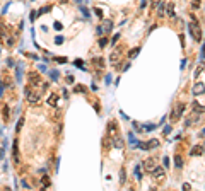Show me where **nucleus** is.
I'll return each instance as SVG.
<instances>
[{"label":"nucleus","mask_w":205,"mask_h":191,"mask_svg":"<svg viewBox=\"0 0 205 191\" xmlns=\"http://www.w3.org/2000/svg\"><path fill=\"white\" fill-rule=\"evenodd\" d=\"M188 31L192 32V36H193V39L196 41V43H202V27H200V22H198V19L192 20L190 24H188Z\"/></svg>","instance_id":"f257e3e1"},{"label":"nucleus","mask_w":205,"mask_h":191,"mask_svg":"<svg viewBox=\"0 0 205 191\" xmlns=\"http://www.w3.org/2000/svg\"><path fill=\"white\" fill-rule=\"evenodd\" d=\"M24 97L29 104H36L41 99V92L33 91V85H28V87H24Z\"/></svg>","instance_id":"f03ea898"},{"label":"nucleus","mask_w":205,"mask_h":191,"mask_svg":"<svg viewBox=\"0 0 205 191\" xmlns=\"http://www.w3.org/2000/svg\"><path fill=\"white\" fill-rule=\"evenodd\" d=\"M185 104H183V102H179V104H176V108H174V111H173V114H171V116H169V118H171V125H173V123H176V121L179 120V118H181V114H183V111H185Z\"/></svg>","instance_id":"7ed1b4c3"},{"label":"nucleus","mask_w":205,"mask_h":191,"mask_svg":"<svg viewBox=\"0 0 205 191\" xmlns=\"http://www.w3.org/2000/svg\"><path fill=\"white\" fill-rule=\"evenodd\" d=\"M108 135L111 137V138H115V137H120V130H118V125L115 120H111L108 123Z\"/></svg>","instance_id":"20e7f679"},{"label":"nucleus","mask_w":205,"mask_h":191,"mask_svg":"<svg viewBox=\"0 0 205 191\" xmlns=\"http://www.w3.org/2000/svg\"><path fill=\"white\" fill-rule=\"evenodd\" d=\"M156 166H157V161L154 159V157H149V159H145V161L142 162V167H144V171L145 172H152Z\"/></svg>","instance_id":"39448f33"},{"label":"nucleus","mask_w":205,"mask_h":191,"mask_svg":"<svg viewBox=\"0 0 205 191\" xmlns=\"http://www.w3.org/2000/svg\"><path fill=\"white\" fill-rule=\"evenodd\" d=\"M28 80H29V85H39L41 84V75L38 72H28Z\"/></svg>","instance_id":"423d86ee"},{"label":"nucleus","mask_w":205,"mask_h":191,"mask_svg":"<svg viewBox=\"0 0 205 191\" xmlns=\"http://www.w3.org/2000/svg\"><path fill=\"white\" fill-rule=\"evenodd\" d=\"M111 29H113V20L106 19V20H103V24L98 27V32L99 34H101V32H109Z\"/></svg>","instance_id":"0eeeda50"},{"label":"nucleus","mask_w":205,"mask_h":191,"mask_svg":"<svg viewBox=\"0 0 205 191\" xmlns=\"http://www.w3.org/2000/svg\"><path fill=\"white\" fill-rule=\"evenodd\" d=\"M101 145H103V150H111V147H113V138H111V137H109V135H104V137H103V142H101Z\"/></svg>","instance_id":"6e6552de"},{"label":"nucleus","mask_w":205,"mask_h":191,"mask_svg":"<svg viewBox=\"0 0 205 191\" xmlns=\"http://www.w3.org/2000/svg\"><path fill=\"white\" fill-rule=\"evenodd\" d=\"M12 157H14V164H19V142L14 140L12 145Z\"/></svg>","instance_id":"1a4fd4ad"},{"label":"nucleus","mask_w":205,"mask_h":191,"mask_svg":"<svg viewBox=\"0 0 205 191\" xmlns=\"http://www.w3.org/2000/svg\"><path fill=\"white\" fill-rule=\"evenodd\" d=\"M58 102H60L58 94H50V97H48V106H50V108H57V106H58Z\"/></svg>","instance_id":"9d476101"},{"label":"nucleus","mask_w":205,"mask_h":191,"mask_svg":"<svg viewBox=\"0 0 205 191\" xmlns=\"http://www.w3.org/2000/svg\"><path fill=\"white\" fill-rule=\"evenodd\" d=\"M192 94H193V96H202V94H204V82H198V84H195V85H193V91H192Z\"/></svg>","instance_id":"9b49d317"},{"label":"nucleus","mask_w":205,"mask_h":191,"mask_svg":"<svg viewBox=\"0 0 205 191\" xmlns=\"http://www.w3.org/2000/svg\"><path fill=\"white\" fill-rule=\"evenodd\" d=\"M92 65H94L98 70L104 68V58H103V56H96V58H92Z\"/></svg>","instance_id":"f8f14e48"},{"label":"nucleus","mask_w":205,"mask_h":191,"mask_svg":"<svg viewBox=\"0 0 205 191\" xmlns=\"http://www.w3.org/2000/svg\"><path fill=\"white\" fill-rule=\"evenodd\" d=\"M190 155H192V157H196V155H204V145H195V147L190 150Z\"/></svg>","instance_id":"ddd939ff"},{"label":"nucleus","mask_w":205,"mask_h":191,"mask_svg":"<svg viewBox=\"0 0 205 191\" xmlns=\"http://www.w3.org/2000/svg\"><path fill=\"white\" fill-rule=\"evenodd\" d=\"M152 174H154V178H156V179H159V181H161V179H164V169H162V167H159V166H156V167H154Z\"/></svg>","instance_id":"4468645a"},{"label":"nucleus","mask_w":205,"mask_h":191,"mask_svg":"<svg viewBox=\"0 0 205 191\" xmlns=\"http://www.w3.org/2000/svg\"><path fill=\"white\" fill-rule=\"evenodd\" d=\"M159 145H161V142L157 140V138H152V140L145 142V149H147V150H152V149H157Z\"/></svg>","instance_id":"2eb2a0df"},{"label":"nucleus","mask_w":205,"mask_h":191,"mask_svg":"<svg viewBox=\"0 0 205 191\" xmlns=\"http://www.w3.org/2000/svg\"><path fill=\"white\" fill-rule=\"evenodd\" d=\"M121 50H115L113 53H111V65H120V58H121V53H120Z\"/></svg>","instance_id":"dca6fc26"},{"label":"nucleus","mask_w":205,"mask_h":191,"mask_svg":"<svg viewBox=\"0 0 205 191\" xmlns=\"http://www.w3.org/2000/svg\"><path fill=\"white\" fill-rule=\"evenodd\" d=\"M128 142H130V147H133V149L138 145V140L135 138V133H128Z\"/></svg>","instance_id":"f3484780"},{"label":"nucleus","mask_w":205,"mask_h":191,"mask_svg":"<svg viewBox=\"0 0 205 191\" xmlns=\"http://www.w3.org/2000/svg\"><path fill=\"white\" fill-rule=\"evenodd\" d=\"M166 14L169 17H176V12H174V4H167L166 7Z\"/></svg>","instance_id":"a211bd4d"},{"label":"nucleus","mask_w":205,"mask_h":191,"mask_svg":"<svg viewBox=\"0 0 205 191\" xmlns=\"http://www.w3.org/2000/svg\"><path fill=\"white\" fill-rule=\"evenodd\" d=\"M174 166L178 167V169H181V167H183V157H181L179 154H176V155H174Z\"/></svg>","instance_id":"6ab92c4d"},{"label":"nucleus","mask_w":205,"mask_h":191,"mask_svg":"<svg viewBox=\"0 0 205 191\" xmlns=\"http://www.w3.org/2000/svg\"><path fill=\"white\" fill-rule=\"evenodd\" d=\"M193 113H198V114H204V104H198V102H193Z\"/></svg>","instance_id":"aec40b11"},{"label":"nucleus","mask_w":205,"mask_h":191,"mask_svg":"<svg viewBox=\"0 0 205 191\" xmlns=\"http://www.w3.org/2000/svg\"><path fill=\"white\" fill-rule=\"evenodd\" d=\"M84 92H87V87H86V85H80V84H79V85L74 87V94H84Z\"/></svg>","instance_id":"412c9836"},{"label":"nucleus","mask_w":205,"mask_h":191,"mask_svg":"<svg viewBox=\"0 0 205 191\" xmlns=\"http://www.w3.org/2000/svg\"><path fill=\"white\" fill-rule=\"evenodd\" d=\"M0 39L4 41V43L7 41V36H5V24H4V22H0Z\"/></svg>","instance_id":"4be33fe9"},{"label":"nucleus","mask_w":205,"mask_h":191,"mask_svg":"<svg viewBox=\"0 0 205 191\" xmlns=\"http://www.w3.org/2000/svg\"><path fill=\"white\" fill-rule=\"evenodd\" d=\"M9 120H10V109H9V106L5 104V106H4V121L9 123Z\"/></svg>","instance_id":"5701e85b"},{"label":"nucleus","mask_w":205,"mask_h":191,"mask_svg":"<svg viewBox=\"0 0 205 191\" xmlns=\"http://www.w3.org/2000/svg\"><path fill=\"white\" fill-rule=\"evenodd\" d=\"M50 184H51V183H50V178H48V176H43V178H41V188H43V190H46Z\"/></svg>","instance_id":"b1692460"},{"label":"nucleus","mask_w":205,"mask_h":191,"mask_svg":"<svg viewBox=\"0 0 205 191\" xmlns=\"http://www.w3.org/2000/svg\"><path fill=\"white\" fill-rule=\"evenodd\" d=\"M138 51H140V48L137 46V48H133V50H130L128 51V58H135L137 55H138Z\"/></svg>","instance_id":"393cba45"},{"label":"nucleus","mask_w":205,"mask_h":191,"mask_svg":"<svg viewBox=\"0 0 205 191\" xmlns=\"http://www.w3.org/2000/svg\"><path fill=\"white\" fill-rule=\"evenodd\" d=\"M202 7V0H192V9L196 10V9H200Z\"/></svg>","instance_id":"a878e982"},{"label":"nucleus","mask_w":205,"mask_h":191,"mask_svg":"<svg viewBox=\"0 0 205 191\" xmlns=\"http://www.w3.org/2000/svg\"><path fill=\"white\" fill-rule=\"evenodd\" d=\"M22 67H24V65H17V72H16V79H17V82H21V75H22Z\"/></svg>","instance_id":"bb28decb"},{"label":"nucleus","mask_w":205,"mask_h":191,"mask_svg":"<svg viewBox=\"0 0 205 191\" xmlns=\"http://www.w3.org/2000/svg\"><path fill=\"white\" fill-rule=\"evenodd\" d=\"M135 179L137 181H142V172H140V166L135 167Z\"/></svg>","instance_id":"cd10ccee"},{"label":"nucleus","mask_w":205,"mask_h":191,"mask_svg":"<svg viewBox=\"0 0 205 191\" xmlns=\"http://www.w3.org/2000/svg\"><path fill=\"white\" fill-rule=\"evenodd\" d=\"M48 75L51 77V80H58V70H51V72H48Z\"/></svg>","instance_id":"c85d7f7f"},{"label":"nucleus","mask_w":205,"mask_h":191,"mask_svg":"<svg viewBox=\"0 0 205 191\" xmlns=\"http://www.w3.org/2000/svg\"><path fill=\"white\" fill-rule=\"evenodd\" d=\"M98 44H99V46H101V48H104V46H106V44H108V38H104V36H103V38H99Z\"/></svg>","instance_id":"c756f323"},{"label":"nucleus","mask_w":205,"mask_h":191,"mask_svg":"<svg viewBox=\"0 0 205 191\" xmlns=\"http://www.w3.org/2000/svg\"><path fill=\"white\" fill-rule=\"evenodd\" d=\"M39 16H38V10H31V16H29V19H31V22H34V20L38 19Z\"/></svg>","instance_id":"7c9ffc66"},{"label":"nucleus","mask_w":205,"mask_h":191,"mask_svg":"<svg viewBox=\"0 0 205 191\" xmlns=\"http://www.w3.org/2000/svg\"><path fill=\"white\" fill-rule=\"evenodd\" d=\"M50 10H51V7H50V5H46V7H43V9L38 10V16H41V14H46V12H50Z\"/></svg>","instance_id":"2f4dec72"},{"label":"nucleus","mask_w":205,"mask_h":191,"mask_svg":"<svg viewBox=\"0 0 205 191\" xmlns=\"http://www.w3.org/2000/svg\"><path fill=\"white\" fill-rule=\"evenodd\" d=\"M125 179H127V176H125V169H121V171H120V183L123 184V183H125Z\"/></svg>","instance_id":"473e14b6"},{"label":"nucleus","mask_w":205,"mask_h":191,"mask_svg":"<svg viewBox=\"0 0 205 191\" xmlns=\"http://www.w3.org/2000/svg\"><path fill=\"white\" fill-rule=\"evenodd\" d=\"M80 10H82V14H84V17H91V12H89V10L86 9V7H82V5H80Z\"/></svg>","instance_id":"72a5a7b5"},{"label":"nucleus","mask_w":205,"mask_h":191,"mask_svg":"<svg viewBox=\"0 0 205 191\" xmlns=\"http://www.w3.org/2000/svg\"><path fill=\"white\" fill-rule=\"evenodd\" d=\"M202 73H204V67L200 65V67L196 68V72H195V77H196V79H198V75H202Z\"/></svg>","instance_id":"f704fd0d"},{"label":"nucleus","mask_w":205,"mask_h":191,"mask_svg":"<svg viewBox=\"0 0 205 191\" xmlns=\"http://www.w3.org/2000/svg\"><path fill=\"white\" fill-rule=\"evenodd\" d=\"M120 39V32H116V34H115V36H113V38H111V44H116V41Z\"/></svg>","instance_id":"c9c22d12"},{"label":"nucleus","mask_w":205,"mask_h":191,"mask_svg":"<svg viewBox=\"0 0 205 191\" xmlns=\"http://www.w3.org/2000/svg\"><path fill=\"white\" fill-rule=\"evenodd\" d=\"M63 39H65L63 36H57V38H55V44H62V43H63Z\"/></svg>","instance_id":"e433bc0d"},{"label":"nucleus","mask_w":205,"mask_h":191,"mask_svg":"<svg viewBox=\"0 0 205 191\" xmlns=\"http://www.w3.org/2000/svg\"><path fill=\"white\" fill-rule=\"evenodd\" d=\"M22 125H24V120L21 118L19 123H17V126H16V131H21V128H22Z\"/></svg>","instance_id":"4c0bfd02"},{"label":"nucleus","mask_w":205,"mask_h":191,"mask_svg":"<svg viewBox=\"0 0 205 191\" xmlns=\"http://www.w3.org/2000/svg\"><path fill=\"white\" fill-rule=\"evenodd\" d=\"M53 26H55V29H57V31H60L62 27H63V26H62V22H58V20H57V22H55Z\"/></svg>","instance_id":"58836bf2"},{"label":"nucleus","mask_w":205,"mask_h":191,"mask_svg":"<svg viewBox=\"0 0 205 191\" xmlns=\"http://www.w3.org/2000/svg\"><path fill=\"white\" fill-rule=\"evenodd\" d=\"M94 12H96V16H99V17H103V10L99 9V7H96V9H94Z\"/></svg>","instance_id":"ea45409f"},{"label":"nucleus","mask_w":205,"mask_h":191,"mask_svg":"<svg viewBox=\"0 0 205 191\" xmlns=\"http://www.w3.org/2000/svg\"><path fill=\"white\" fill-rule=\"evenodd\" d=\"M7 65H9V67H14V65H16V61L12 60V58H7Z\"/></svg>","instance_id":"a19ab883"},{"label":"nucleus","mask_w":205,"mask_h":191,"mask_svg":"<svg viewBox=\"0 0 205 191\" xmlns=\"http://www.w3.org/2000/svg\"><path fill=\"white\" fill-rule=\"evenodd\" d=\"M169 131H171V125L164 126V135H169Z\"/></svg>","instance_id":"79ce46f5"},{"label":"nucleus","mask_w":205,"mask_h":191,"mask_svg":"<svg viewBox=\"0 0 205 191\" xmlns=\"http://www.w3.org/2000/svg\"><path fill=\"white\" fill-rule=\"evenodd\" d=\"M55 60L58 61V63H67V58H60V56H57Z\"/></svg>","instance_id":"37998d69"},{"label":"nucleus","mask_w":205,"mask_h":191,"mask_svg":"<svg viewBox=\"0 0 205 191\" xmlns=\"http://www.w3.org/2000/svg\"><path fill=\"white\" fill-rule=\"evenodd\" d=\"M74 82H75V80H74V77H72V75H68V77H67V84H74Z\"/></svg>","instance_id":"c03bdc74"},{"label":"nucleus","mask_w":205,"mask_h":191,"mask_svg":"<svg viewBox=\"0 0 205 191\" xmlns=\"http://www.w3.org/2000/svg\"><path fill=\"white\" fill-rule=\"evenodd\" d=\"M147 2H149V0H140V9H144V7H145Z\"/></svg>","instance_id":"a18cd8bd"},{"label":"nucleus","mask_w":205,"mask_h":191,"mask_svg":"<svg viewBox=\"0 0 205 191\" xmlns=\"http://www.w3.org/2000/svg\"><path fill=\"white\" fill-rule=\"evenodd\" d=\"M48 68H46V65H39V72H46Z\"/></svg>","instance_id":"49530a36"},{"label":"nucleus","mask_w":205,"mask_h":191,"mask_svg":"<svg viewBox=\"0 0 205 191\" xmlns=\"http://www.w3.org/2000/svg\"><path fill=\"white\" fill-rule=\"evenodd\" d=\"M159 2H161V0H152V9H156V7H157V4H159Z\"/></svg>","instance_id":"de8ad7c7"},{"label":"nucleus","mask_w":205,"mask_h":191,"mask_svg":"<svg viewBox=\"0 0 205 191\" xmlns=\"http://www.w3.org/2000/svg\"><path fill=\"white\" fill-rule=\"evenodd\" d=\"M162 161H164V166H166V167H167V166H169V157H164Z\"/></svg>","instance_id":"09e8293b"},{"label":"nucleus","mask_w":205,"mask_h":191,"mask_svg":"<svg viewBox=\"0 0 205 191\" xmlns=\"http://www.w3.org/2000/svg\"><path fill=\"white\" fill-rule=\"evenodd\" d=\"M183 190H192V186H190L188 183H185V184H183Z\"/></svg>","instance_id":"8fccbe9b"},{"label":"nucleus","mask_w":205,"mask_h":191,"mask_svg":"<svg viewBox=\"0 0 205 191\" xmlns=\"http://www.w3.org/2000/svg\"><path fill=\"white\" fill-rule=\"evenodd\" d=\"M104 82H106V84H111V75H106V80Z\"/></svg>","instance_id":"3c124183"},{"label":"nucleus","mask_w":205,"mask_h":191,"mask_svg":"<svg viewBox=\"0 0 205 191\" xmlns=\"http://www.w3.org/2000/svg\"><path fill=\"white\" fill-rule=\"evenodd\" d=\"M0 96H4V85H2V80H0Z\"/></svg>","instance_id":"603ef678"},{"label":"nucleus","mask_w":205,"mask_h":191,"mask_svg":"<svg viewBox=\"0 0 205 191\" xmlns=\"http://www.w3.org/2000/svg\"><path fill=\"white\" fill-rule=\"evenodd\" d=\"M0 159H4V149H0Z\"/></svg>","instance_id":"864d4df0"},{"label":"nucleus","mask_w":205,"mask_h":191,"mask_svg":"<svg viewBox=\"0 0 205 191\" xmlns=\"http://www.w3.org/2000/svg\"><path fill=\"white\" fill-rule=\"evenodd\" d=\"M74 2H77V4H82V0H74Z\"/></svg>","instance_id":"5fc2aeb1"}]
</instances>
